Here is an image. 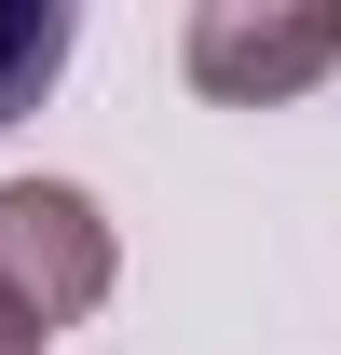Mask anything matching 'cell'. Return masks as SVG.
I'll return each instance as SVG.
<instances>
[{"instance_id":"1","label":"cell","mask_w":341,"mask_h":355,"mask_svg":"<svg viewBox=\"0 0 341 355\" xmlns=\"http://www.w3.org/2000/svg\"><path fill=\"white\" fill-rule=\"evenodd\" d=\"M110 273H123V246L96 219V191H69V178H0V314H14L28 342L82 328V314L110 301Z\"/></svg>"},{"instance_id":"2","label":"cell","mask_w":341,"mask_h":355,"mask_svg":"<svg viewBox=\"0 0 341 355\" xmlns=\"http://www.w3.org/2000/svg\"><path fill=\"white\" fill-rule=\"evenodd\" d=\"M191 83L232 96V110H273V96L328 83L341 69V0H205L191 14Z\"/></svg>"},{"instance_id":"3","label":"cell","mask_w":341,"mask_h":355,"mask_svg":"<svg viewBox=\"0 0 341 355\" xmlns=\"http://www.w3.org/2000/svg\"><path fill=\"white\" fill-rule=\"evenodd\" d=\"M69 69V0H0V123H28Z\"/></svg>"},{"instance_id":"4","label":"cell","mask_w":341,"mask_h":355,"mask_svg":"<svg viewBox=\"0 0 341 355\" xmlns=\"http://www.w3.org/2000/svg\"><path fill=\"white\" fill-rule=\"evenodd\" d=\"M0 355H42V342H28V328H14V314H0Z\"/></svg>"}]
</instances>
